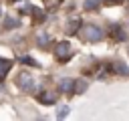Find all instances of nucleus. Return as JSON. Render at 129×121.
Listing matches in <instances>:
<instances>
[{
  "mask_svg": "<svg viewBox=\"0 0 129 121\" xmlns=\"http://www.w3.org/2000/svg\"><path fill=\"white\" fill-rule=\"evenodd\" d=\"M60 91H64V93H75V83H73L71 79L60 81Z\"/></svg>",
  "mask_w": 129,
  "mask_h": 121,
  "instance_id": "obj_6",
  "label": "nucleus"
},
{
  "mask_svg": "<svg viewBox=\"0 0 129 121\" xmlns=\"http://www.w3.org/2000/svg\"><path fill=\"white\" fill-rule=\"evenodd\" d=\"M14 24H16V20H12V18H8V20L4 22V26H6V28H10V26H14Z\"/></svg>",
  "mask_w": 129,
  "mask_h": 121,
  "instance_id": "obj_15",
  "label": "nucleus"
},
{
  "mask_svg": "<svg viewBox=\"0 0 129 121\" xmlns=\"http://www.w3.org/2000/svg\"><path fill=\"white\" fill-rule=\"evenodd\" d=\"M111 36H115L117 40H123V38H125V32L121 30V26L115 24V26H111Z\"/></svg>",
  "mask_w": 129,
  "mask_h": 121,
  "instance_id": "obj_7",
  "label": "nucleus"
},
{
  "mask_svg": "<svg viewBox=\"0 0 129 121\" xmlns=\"http://www.w3.org/2000/svg\"><path fill=\"white\" fill-rule=\"evenodd\" d=\"M107 2H109V4H117L119 0H107Z\"/></svg>",
  "mask_w": 129,
  "mask_h": 121,
  "instance_id": "obj_16",
  "label": "nucleus"
},
{
  "mask_svg": "<svg viewBox=\"0 0 129 121\" xmlns=\"http://www.w3.org/2000/svg\"><path fill=\"white\" fill-rule=\"evenodd\" d=\"M20 60H22V63H24V65H32V67H38V63H36V60H34V58H32V56H22V58H20Z\"/></svg>",
  "mask_w": 129,
  "mask_h": 121,
  "instance_id": "obj_11",
  "label": "nucleus"
},
{
  "mask_svg": "<svg viewBox=\"0 0 129 121\" xmlns=\"http://www.w3.org/2000/svg\"><path fill=\"white\" fill-rule=\"evenodd\" d=\"M77 26H81V22H79V20L71 22V26H69V32H71V34H73V32H77Z\"/></svg>",
  "mask_w": 129,
  "mask_h": 121,
  "instance_id": "obj_14",
  "label": "nucleus"
},
{
  "mask_svg": "<svg viewBox=\"0 0 129 121\" xmlns=\"http://www.w3.org/2000/svg\"><path fill=\"white\" fill-rule=\"evenodd\" d=\"M67 113H69V107H67V105H62V107L58 109V113H56V117H58V119H62V117H67Z\"/></svg>",
  "mask_w": 129,
  "mask_h": 121,
  "instance_id": "obj_12",
  "label": "nucleus"
},
{
  "mask_svg": "<svg viewBox=\"0 0 129 121\" xmlns=\"http://www.w3.org/2000/svg\"><path fill=\"white\" fill-rule=\"evenodd\" d=\"M10 69H12V60H8V58H0V81L8 75Z\"/></svg>",
  "mask_w": 129,
  "mask_h": 121,
  "instance_id": "obj_5",
  "label": "nucleus"
},
{
  "mask_svg": "<svg viewBox=\"0 0 129 121\" xmlns=\"http://www.w3.org/2000/svg\"><path fill=\"white\" fill-rule=\"evenodd\" d=\"M101 6V0H85V10H97Z\"/></svg>",
  "mask_w": 129,
  "mask_h": 121,
  "instance_id": "obj_10",
  "label": "nucleus"
},
{
  "mask_svg": "<svg viewBox=\"0 0 129 121\" xmlns=\"http://www.w3.org/2000/svg\"><path fill=\"white\" fill-rule=\"evenodd\" d=\"M113 69H115L117 73H121V75H127V73H129V69H127L121 60H115V63H113Z\"/></svg>",
  "mask_w": 129,
  "mask_h": 121,
  "instance_id": "obj_9",
  "label": "nucleus"
},
{
  "mask_svg": "<svg viewBox=\"0 0 129 121\" xmlns=\"http://www.w3.org/2000/svg\"><path fill=\"white\" fill-rule=\"evenodd\" d=\"M79 36H81L83 40H87V42H97V40H101V38H103V30H101L99 26L87 24V26H83V28H81Z\"/></svg>",
  "mask_w": 129,
  "mask_h": 121,
  "instance_id": "obj_1",
  "label": "nucleus"
},
{
  "mask_svg": "<svg viewBox=\"0 0 129 121\" xmlns=\"http://www.w3.org/2000/svg\"><path fill=\"white\" fill-rule=\"evenodd\" d=\"M36 42H38V46H46V44L50 42V36H48L46 32H38V36H36Z\"/></svg>",
  "mask_w": 129,
  "mask_h": 121,
  "instance_id": "obj_8",
  "label": "nucleus"
},
{
  "mask_svg": "<svg viewBox=\"0 0 129 121\" xmlns=\"http://www.w3.org/2000/svg\"><path fill=\"white\" fill-rule=\"evenodd\" d=\"M16 83H18V87H20L22 91H26V93H32V89H34V79H32L28 73H20L18 79H16Z\"/></svg>",
  "mask_w": 129,
  "mask_h": 121,
  "instance_id": "obj_3",
  "label": "nucleus"
},
{
  "mask_svg": "<svg viewBox=\"0 0 129 121\" xmlns=\"http://www.w3.org/2000/svg\"><path fill=\"white\" fill-rule=\"evenodd\" d=\"M36 99H38L40 103H44V105H50V103L56 101V95H54V93H38Z\"/></svg>",
  "mask_w": 129,
  "mask_h": 121,
  "instance_id": "obj_4",
  "label": "nucleus"
},
{
  "mask_svg": "<svg viewBox=\"0 0 129 121\" xmlns=\"http://www.w3.org/2000/svg\"><path fill=\"white\" fill-rule=\"evenodd\" d=\"M73 54V48H71V42H58L56 46H54V56L58 58V60H67L69 56Z\"/></svg>",
  "mask_w": 129,
  "mask_h": 121,
  "instance_id": "obj_2",
  "label": "nucleus"
},
{
  "mask_svg": "<svg viewBox=\"0 0 129 121\" xmlns=\"http://www.w3.org/2000/svg\"><path fill=\"white\" fill-rule=\"evenodd\" d=\"M85 89H87V83H85V81H83V83H81V81L75 83V91H85Z\"/></svg>",
  "mask_w": 129,
  "mask_h": 121,
  "instance_id": "obj_13",
  "label": "nucleus"
}]
</instances>
